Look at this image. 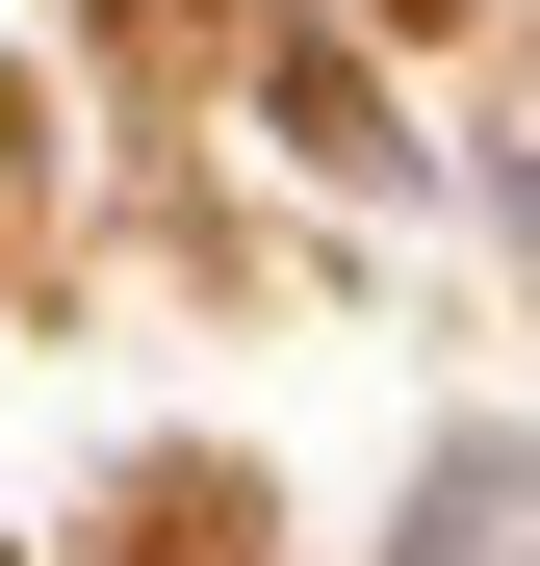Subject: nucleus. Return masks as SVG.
<instances>
[{
    "label": "nucleus",
    "instance_id": "f257e3e1",
    "mask_svg": "<svg viewBox=\"0 0 540 566\" xmlns=\"http://www.w3.org/2000/svg\"><path fill=\"white\" fill-rule=\"evenodd\" d=\"M515 541H540V463H437V541L412 566H515Z\"/></svg>",
    "mask_w": 540,
    "mask_h": 566
},
{
    "label": "nucleus",
    "instance_id": "f03ea898",
    "mask_svg": "<svg viewBox=\"0 0 540 566\" xmlns=\"http://www.w3.org/2000/svg\"><path fill=\"white\" fill-rule=\"evenodd\" d=\"M515 232H540V129H515Z\"/></svg>",
    "mask_w": 540,
    "mask_h": 566
}]
</instances>
